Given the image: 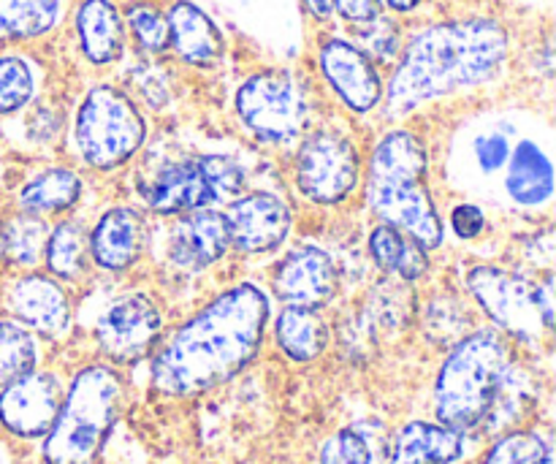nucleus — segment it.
I'll return each instance as SVG.
<instances>
[{"instance_id": "28", "label": "nucleus", "mask_w": 556, "mask_h": 464, "mask_svg": "<svg viewBox=\"0 0 556 464\" xmlns=\"http://www.w3.org/2000/svg\"><path fill=\"white\" fill-rule=\"evenodd\" d=\"M47 226L36 215L11 217L0 228V255L14 261V264L33 266L41 259L43 248H47Z\"/></svg>"}, {"instance_id": "12", "label": "nucleus", "mask_w": 556, "mask_h": 464, "mask_svg": "<svg viewBox=\"0 0 556 464\" xmlns=\"http://www.w3.org/2000/svg\"><path fill=\"white\" fill-rule=\"evenodd\" d=\"M98 346L109 359L128 364L150 353L161 337V313L141 293L114 302L98 321Z\"/></svg>"}, {"instance_id": "41", "label": "nucleus", "mask_w": 556, "mask_h": 464, "mask_svg": "<svg viewBox=\"0 0 556 464\" xmlns=\"http://www.w3.org/2000/svg\"><path fill=\"white\" fill-rule=\"evenodd\" d=\"M380 3L391 5V9H396V11H410V9H416L421 0H380Z\"/></svg>"}, {"instance_id": "17", "label": "nucleus", "mask_w": 556, "mask_h": 464, "mask_svg": "<svg viewBox=\"0 0 556 464\" xmlns=\"http://www.w3.org/2000/svg\"><path fill=\"white\" fill-rule=\"evenodd\" d=\"M231 244V231L223 212L193 210L177 223L172 239V255L182 269H204L215 264Z\"/></svg>"}, {"instance_id": "4", "label": "nucleus", "mask_w": 556, "mask_h": 464, "mask_svg": "<svg viewBox=\"0 0 556 464\" xmlns=\"http://www.w3.org/2000/svg\"><path fill=\"white\" fill-rule=\"evenodd\" d=\"M508 362V342L500 331L486 329L462 337L438 375L434 411L440 424L454 432L481 427L492 416Z\"/></svg>"}, {"instance_id": "29", "label": "nucleus", "mask_w": 556, "mask_h": 464, "mask_svg": "<svg viewBox=\"0 0 556 464\" xmlns=\"http://www.w3.org/2000/svg\"><path fill=\"white\" fill-rule=\"evenodd\" d=\"M90 242L79 223H60L47 239V264L58 277L74 280L85 269V255Z\"/></svg>"}, {"instance_id": "30", "label": "nucleus", "mask_w": 556, "mask_h": 464, "mask_svg": "<svg viewBox=\"0 0 556 464\" xmlns=\"http://www.w3.org/2000/svg\"><path fill=\"white\" fill-rule=\"evenodd\" d=\"M483 464H554V451L541 435L510 432L494 443Z\"/></svg>"}, {"instance_id": "32", "label": "nucleus", "mask_w": 556, "mask_h": 464, "mask_svg": "<svg viewBox=\"0 0 556 464\" xmlns=\"http://www.w3.org/2000/svg\"><path fill=\"white\" fill-rule=\"evenodd\" d=\"M320 464H375L372 440L358 427L340 429L320 451Z\"/></svg>"}, {"instance_id": "36", "label": "nucleus", "mask_w": 556, "mask_h": 464, "mask_svg": "<svg viewBox=\"0 0 556 464\" xmlns=\"http://www.w3.org/2000/svg\"><path fill=\"white\" fill-rule=\"evenodd\" d=\"M472 152H476V161L481 166L483 174H494L505 166V161L510 158V141L505 134H483L476 136L472 141Z\"/></svg>"}, {"instance_id": "9", "label": "nucleus", "mask_w": 556, "mask_h": 464, "mask_svg": "<svg viewBox=\"0 0 556 464\" xmlns=\"http://www.w3.org/2000/svg\"><path fill=\"white\" fill-rule=\"evenodd\" d=\"M467 288L489 318L521 340H538L546 329L535 302V286L500 266H476L467 275Z\"/></svg>"}, {"instance_id": "23", "label": "nucleus", "mask_w": 556, "mask_h": 464, "mask_svg": "<svg viewBox=\"0 0 556 464\" xmlns=\"http://www.w3.org/2000/svg\"><path fill=\"white\" fill-rule=\"evenodd\" d=\"M277 342L293 362H313L326 351L329 329L313 308L288 304L277 318Z\"/></svg>"}, {"instance_id": "21", "label": "nucleus", "mask_w": 556, "mask_h": 464, "mask_svg": "<svg viewBox=\"0 0 556 464\" xmlns=\"http://www.w3.org/2000/svg\"><path fill=\"white\" fill-rule=\"evenodd\" d=\"M81 52L96 65L114 63L123 54L125 27L119 11L109 0H85L76 14Z\"/></svg>"}, {"instance_id": "39", "label": "nucleus", "mask_w": 556, "mask_h": 464, "mask_svg": "<svg viewBox=\"0 0 556 464\" xmlns=\"http://www.w3.org/2000/svg\"><path fill=\"white\" fill-rule=\"evenodd\" d=\"M535 302L546 329H554V275H546L535 286Z\"/></svg>"}, {"instance_id": "11", "label": "nucleus", "mask_w": 556, "mask_h": 464, "mask_svg": "<svg viewBox=\"0 0 556 464\" xmlns=\"http://www.w3.org/2000/svg\"><path fill=\"white\" fill-rule=\"evenodd\" d=\"M60 384L49 373H27L0 391V424L16 438H47L60 411Z\"/></svg>"}, {"instance_id": "20", "label": "nucleus", "mask_w": 556, "mask_h": 464, "mask_svg": "<svg viewBox=\"0 0 556 464\" xmlns=\"http://www.w3.org/2000/svg\"><path fill=\"white\" fill-rule=\"evenodd\" d=\"M462 456V438L443 424L413 422L396 432L389 464H448Z\"/></svg>"}, {"instance_id": "10", "label": "nucleus", "mask_w": 556, "mask_h": 464, "mask_svg": "<svg viewBox=\"0 0 556 464\" xmlns=\"http://www.w3.org/2000/svg\"><path fill=\"white\" fill-rule=\"evenodd\" d=\"M296 179L302 193L318 204H337L358 179V155L340 134H315L304 141L296 161Z\"/></svg>"}, {"instance_id": "19", "label": "nucleus", "mask_w": 556, "mask_h": 464, "mask_svg": "<svg viewBox=\"0 0 556 464\" xmlns=\"http://www.w3.org/2000/svg\"><path fill=\"white\" fill-rule=\"evenodd\" d=\"M141 242H144V231H141V221L134 210H109L106 215L98 221L96 231L90 237L92 259L98 266L109 272L128 269L141 253Z\"/></svg>"}, {"instance_id": "33", "label": "nucleus", "mask_w": 556, "mask_h": 464, "mask_svg": "<svg viewBox=\"0 0 556 464\" xmlns=\"http://www.w3.org/2000/svg\"><path fill=\"white\" fill-rule=\"evenodd\" d=\"M128 25L134 30L136 41L147 52H161L168 47V25L166 16L147 3H134L128 9Z\"/></svg>"}, {"instance_id": "8", "label": "nucleus", "mask_w": 556, "mask_h": 464, "mask_svg": "<svg viewBox=\"0 0 556 464\" xmlns=\"http://www.w3.org/2000/svg\"><path fill=\"white\" fill-rule=\"evenodd\" d=\"M237 112L255 136L288 141L309 123V98L302 81L288 71H264L239 87Z\"/></svg>"}, {"instance_id": "3", "label": "nucleus", "mask_w": 556, "mask_h": 464, "mask_svg": "<svg viewBox=\"0 0 556 464\" xmlns=\"http://www.w3.org/2000/svg\"><path fill=\"white\" fill-rule=\"evenodd\" d=\"M427 166L429 158L421 141L407 130H394L375 147L367 199L375 215L389 226L405 231L421 248H438L443 242V226L424 185Z\"/></svg>"}, {"instance_id": "35", "label": "nucleus", "mask_w": 556, "mask_h": 464, "mask_svg": "<svg viewBox=\"0 0 556 464\" xmlns=\"http://www.w3.org/2000/svg\"><path fill=\"white\" fill-rule=\"evenodd\" d=\"M467 315L456 302H448V315H445V302H434L427 315V335L438 346H448L465 335Z\"/></svg>"}, {"instance_id": "1", "label": "nucleus", "mask_w": 556, "mask_h": 464, "mask_svg": "<svg viewBox=\"0 0 556 464\" xmlns=\"http://www.w3.org/2000/svg\"><path fill=\"white\" fill-rule=\"evenodd\" d=\"M269 302L255 286H237L190 318L152 362L161 394L195 397L242 373L264 340Z\"/></svg>"}, {"instance_id": "42", "label": "nucleus", "mask_w": 556, "mask_h": 464, "mask_svg": "<svg viewBox=\"0 0 556 464\" xmlns=\"http://www.w3.org/2000/svg\"><path fill=\"white\" fill-rule=\"evenodd\" d=\"M0 464H5V451L0 449Z\"/></svg>"}, {"instance_id": "26", "label": "nucleus", "mask_w": 556, "mask_h": 464, "mask_svg": "<svg viewBox=\"0 0 556 464\" xmlns=\"http://www.w3.org/2000/svg\"><path fill=\"white\" fill-rule=\"evenodd\" d=\"M81 193V183L68 168H54V172L41 174L30 179L22 188L20 201L30 215H49V212L68 210Z\"/></svg>"}, {"instance_id": "24", "label": "nucleus", "mask_w": 556, "mask_h": 464, "mask_svg": "<svg viewBox=\"0 0 556 464\" xmlns=\"http://www.w3.org/2000/svg\"><path fill=\"white\" fill-rule=\"evenodd\" d=\"M369 250H372L380 269L396 272L402 280H418L429 269L427 248H421L416 239L407 237L400 228L389 226V223L375 228L372 239H369Z\"/></svg>"}, {"instance_id": "27", "label": "nucleus", "mask_w": 556, "mask_h": 464, "mask_svg": "<svg viewBox=\"0 0 556 464\" xmlns=\"http://www.w3.org/2000/svg\"><path fill=\"white\" fill-rule=\"evenodd\" d=\"M38 364L36 337L14 321H0V386L33 373Z\"/></svg>"}, {"instance_id": "18", "label": "nucleus", "mask_w": 556, "mask_h": 464, "mask_svg": "<svg viewBox=\"0 0 556 464\" xmlns=\"http://www.w3.org/2000/svg\"><path fill=\"white\" fill-rule=\"evenodd\" d=\"M168 43L190 65H212L223 52V36L215 22L193 3H174L166 16Z\"/></svg>"}, {"instance_id": "22", "label": "nucleus", "mask_w": 556, "mask_h": 464, "mask_svg": "<svg viewBox=\"0 0 556 464\" xmlns=\"http://www.w3.org/2000/svg\"><path fill=\"white\" fill-rule=\"evenodd\" d=\"M510 201L519 206H538L546 204L554 193V166L552 158L546 155L541 145L535 141H521L510 158L508 179H505Z\"/></svg>"}, {"instance_id": "40", "label": "nucleus", "mask_w": 556, "mask_h": 464, "mask_svg": "<svg viewBox=\"0 0 556 464\" xmlns=\"http://www.w3.org/2000/svg\"><path fill=\"white\" fill-rule=\"evenodd\" d=\"M304 3H307L309 14L318 16V20H326V16H329L331 11H334V5H331V0H304Z\"/></svg>"}, {"instance_id": "14", "label": "nucleus", "mask_w": 556, "mask_h": 464, "mask_svg": "<svg viewBox=\"0 0 556 464\" xmlns=\"http://www.w3.org/2000/svg\"><path fill=\"white\" fill-rule=\"evenodd\" d=\"M320 68L337 96L353 109V112H369L380 101V76L372 60L353 43L331 38L320 49Z\"/></svg>"}, {"instance_id": "15", "label": "nucleus", "mask_w": 556, "mask_h": 464, "mask_svg": "<svg viewBox=\"0 0 556 464\" xmlns=\"http://www.w3.org/2000/svg\"><path fill=\"white\" fill-rule=\"evenodd\" d=\"M231 242L244 253H266L291 231V212L277 196L253 193L239 199L226 215Z\"/></svg>"}, {"instance_id": "37", "label": "nucleus", "mask_w": 556, "mask_h": 464, "mask_svg": "<svg viewBox=\"0 0 556 464\" xmlns=\"http://www.w3.org/2000/svg\"><path fill=\"white\" fill-rule=\"evenodd\" d=\"M451 226H454V231L462 239H476L483 231V226H486V217H483V212L478 206L462 204L451 215Z\"/></svg>"}, {"instance_id": "6", "label": "nucleus", "mask_w": 556, "mask_h": 464, "mask_svg": "<svg viewBox=\"0 0 556 464\" xmlns=\"http://www.w3.org/2000/svg\"><path fill=\"white\" fill-rule=\"evenodd\" d=\"M147 125L139 109L114 87H96L76 114V147L96 168H114L141 147Z\"/></svg>"}, {"instance_id": "2", "label": "nucleus", "mask_w": 556, "mask_h": 464, "mask_svg": "<svg viewBox=\"0 0 556 464\" xmlns=\"http://www.w3.org/2000/svg\"><path fill=\"white\" fill-rule=\"evenodd\" d=\"M508 36L492 20L443 22L418 33L405 49L386 96L391 117H402L440 96L478 87L505 63Z\"/></svg>"}, {"instance_id": "5", "label": "nucleus", "mask_w": 556, "mask_h": 464, "mask_svg": "<svg viewBox=\"0 0 556 464\" xmlns=\"http://www.w3.org/2000/svg\"><path fill=\"white\" fill-rule=\"evenodd\" d=\"M123 380L114 369L87 367L71 384L60 402L58 418L47 432L43 462L47 464H92L101 454L103 440L117 422L123 405Z\"/></svg>"}, {"instance_id": "25", "label": "nucleus", "mask_w": 556, "mask_h": 464, "mask_svg": "<svg viewBox=\"0 0 556 464\" xmlns=\"http://www.w3.org/2000/svg\"><path fill=\"white\" fill-rule=\"evenodd\" d=\"M58 20L60 0H0V43L43 36Z\"/></svg>"}, {"instance_id": "31", "label": "nucleus", "mask_w": 556, "mask_h": 464, "mask_svg": "<svg viewBox=\"0 0 556 464\" xmlns=\"http://www.w3.org/2000/svg\"><path fill=\"white\" fill-rule=\"evenodd\" d=\"M33 98V71L16 54H0V114H14Z\"/></svg>"}, {"instance_id": "16", "label": "nucleus", "mask_w": 556, "mask_h": 464, "mask_svg": "<svg viewBox=\"0 0 556 464\" xmlns=\"http://www.w3.org/2000/svg\"><path fill=\"white\" fill-rule=\"evenodd\" d=\"M5 308L30 329L47 337H60L68 331L71 304L63 288L41 275L20 277L5 291Z\"/></svg>"}, {"instance_id": "34", "label": "nucleus", "mask_w": 556, "mask_h": 464, "mask_svg": "<svg viewBox=\"0 0 556 464\" xmlns=\"http://www.w3.org/2000/svg\"><path fill=\"white\" fill-rule=\"evenodd\" d=\"M358 43H362V52L372 54L378 60H391L400 52V33L383 16H375L372 22H364L358 25Z\"/></svg>"}, {"instance_id": "38", "label": "nucleus", "mask_w": 556, "mask_h": 464, "mask_svg": "<svg viewBox=\"0 0 556 464\" xmlns=\"http://www.w3.org/2000/svg\"><path fill=\"white\" fill-rule=\"evenodd\" d=\"M331 5H334V11H340V16H345L348 22H356V25L372 22L383 11L380 0H331Z\"/></svg>"}, {"instance_id": "13", "label": "nucleus", "mask_w": 556, "mask_h": 464, "mask_svg": "<svg viewBox=\"0 0 556 464\" xmlns=\"http://www.w3.org/2000/svg\"><path fill=\"white\" fill-rule=\"evenodd\" d=\"M275 291L282 302L296 308H324L337 293L334 261L320 248H296L275 272Z\"/></svg>"}, {"instance_id": "7", "label": "nucleus", "mask_w": 556, "mask_h": 464, "mask_svg": "<svg viewBox=\"0 0 556 464\" xmlns=\"http://www.w3.org/2000/svg\"><path fill=\"white\" fill-rule=\"evenodd\" d=\"M242 190V172L223 155L172 163L150 185L141 188L147 204L161 215L204 210L217 201L237 199Z\"/></svg>"}]
</instances>
